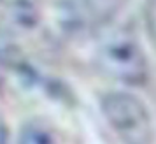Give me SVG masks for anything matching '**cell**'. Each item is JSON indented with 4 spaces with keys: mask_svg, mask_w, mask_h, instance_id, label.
I'll list each match as a JSON object with an SVG mask.
<instances>
[{
    "mask_svg": "<svg viewBox=\"0 0 156 144\" xmlns=\"http://www.w3.org/2000/svg\"><path fill=\"white\" fill-rule=\"evenodd\" d=\"M18 144H63L55 125L44 118H32L23 123Z\"/></svg>",
    "mask_w": 156,
    "mask_h": 144,
    "instance_id": "3957f363",
    "label": "cell"
},
{
    "mask_svg": "<svg viewBox=\"0 0 156 144\" xmlns=\"http://www.w3.org/2000/svg\"><path fill=\"white\" fill-rule=\"evenodd\" d=\"M100 69L114 81L142 86L149 81V62L140 41L126 28L111 30L97 48Z\"/></svg>",
    "mask_w": 156,
    "mask_h": 144,
    "instance_id": "6da1fadb",
    "label": "cell"
},
{
    "mask_svg": "<svg viewBox=\"0 0 156 144\" xmlns=\"http://www.w3.org/2000/svg\"><path fill=\"white\" fill-rule=\"evenodd\" d=\"M146 20H147L149 34H151V37H153V41L156 44V0H147V5H146Z\"/></svg>",
    "mask_w": 156,
    "mask_h": 144,
    "instance_id": "5b68a950",
    "label": "cell"
},
{
    "mask_svg": "<svg viewBox=\"0 0 156 144\" xmlns=\"http://www.w3.org/2000/svg\"><path fill=\"white\" fill-rule=\"evenodd\" d=\"M81 5L98 21H109L125 7L128 0H79Z\"/></svg>",
    "mask_w": 156,
    "mask_h": 144,
    "instance_id": "277c9868",
    "label": "cell"
},
{
    "mask_svg": "<svg viewBox=\"0 0 156 144\" xmlns=\"http://www.w3.org/2000/svg\"><path fill=\"white\" fill-rule=\"evenodd\" d=\"M107 125L121 144H153L154 123L147 106L132 92H111L100 102Z\"/></svg>",
    "mask_w": 156,
    "mask_h": 144,
    "instance_id": "7a4b0ae2",
    "label": "cell"
},
{
    "mask_svg": "<svg viewBox=\"0 0 156 144\" xmlns=\"http://www.w3.org/2000/svg\"><path fill=\"white\" fill-rule=\"evenodd\" d=\"M0 144H9V130L0 120Z\"/></svg>",
    "mask_w": 156,
    "mask_h": 144,
    "instance_id": "8992f818",
    "label": "cell"
}]
</instances>
